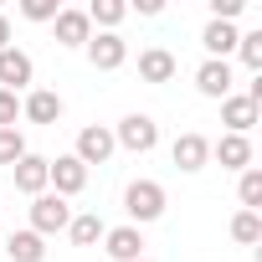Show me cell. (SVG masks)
Returning a JSON list of instances; mask_svg holds the SVG:
<instances>
[{
	"instance_id": "cell-4",
	"label": "cell",
	"mask_w": 262,
	"mask_h": 262,
	"mask_svg": "<svg viewBox=\"0 0 262 262\" xmlns=\"http://www.w3.org/2000/svg\"><path fill=\"white\" fill-rule=\"evenodd\" d=\"M47 190L62 195V201L82 195V190H88V165H82L77 155H57V160H47Z\"/></svg>"
},
{
	"instance_id": "cell-10",
	"label": "cell",
	"mask_w": 262,
	"mask_h": 262,
	"mask_svg": "<svg viewBox=\"0 0 262 262\" xmlns=\"http://www.w3.org/2000/svg\"><path fill=\"white\" fill-rule=\"evenodd\" d=\"M195 93L201 98H211V103H221V98H231L236 93V72H231V62H201L195 67Z\"/></svg>"
},
{
	"instance_id": "cell-28",
	"label": "cell",
	"mask_w": 262,
	"mask_h": 262,
	"mask_svg": "<svg viewBox=\"0 0 262 262\" xmlns=\"http://www.w3.org/2000/svg\"><path fill=\"white\" fill-rule=\"evenodd\" d=\"M128 11H139V16H149V21H155V16H165V0H134Z\"/></svg>"
},
{
	"instance_id": "cell-22",
	"label": "cell",
	"mask_w": 262,
	"mask_h": 262,
	"mask_svg": "<svg viewBox=\"0 0 262 262\" xmlns=\"http://www.w3.org/2000/svg\"><path fill=\"white\" fill-rule=\"evenodd\" d=\"M236 201H242V211H262V170L257 165L236 175Z\"/></svg>"
},
{
	"instance_id": "cell-29",
	"label": "cell",
	"mask_w": 262,
	"mask_h": 262,
	"mask_svg": "<svg viewBox=\"0 0 262 262\" xmlns=\"http://www.w3.org/2000/svg\"><path fill=\"white\" fill-rule=\"evenodd\" d=\"M0 47H11V16L0 11Z\"/></svg>"
},
{
	"instance_id": "cell-30",
	"label": "cell",
	"mask_w": 262,
	"mask_h": 262,
	"mask_svg": "<svg viewBox=\"0 0 262 262\" xmlns=\"http://www.w3.org/2000/svg\"><path fill=\"white\" fill-rule=\"evenodd\" d=\"M139 262H155V257H139Z\"/></svg>"
},
{
	"instance_id": "cell-1",
	"label": "cell",
	"mask_w": 262,
	"mask_h": 262,
	"mask_svg": "<svg viewBox=\"0 0 262 262\" xmlns=\"http://www.w3.org/2000/svg\"><path fill=\"white\" fill-rule=\"evenodd\" d=\"M170 211V195H165V185L160 180H149V175H139V180H128L123 185V216H128V226H149V221H160Z\"/></svg>"
},
{
	"instance_id": "cell-12",
	"label": "cell",
	"mask_w": 262,
	"mask_h": 262,
	"mask_svg": "<svg viewBox=\"0 0 262 262\" xmlns=\"http://www.w3.org/2000/svg\"><path fill=\"white\" fill-rule=\"evenodd\" d=\"M211 160L221 165V170H252V160H257V149H252V139L247 134H221V139H211Z\"/></svg>"
},
{
	"instance_id": "cell-3",
	"label": "cell",
	"mask_w": 262,
	"mask_h": 262,
	"mask_svg": "<svg viewBox=\"0 0 262 262\" xmlns=\"http://www.w3.org/2000/svg\"><path fill=\"white\" fill-rule=\"evenodd\" d=\"M26 226L36 231V236H57V231H67V221H72V201H62V195H52V190H41L31 206H26Z\"/></svg>"
},
{
	"instance_id": "cell-14",
	"label": "cell",
	"mask_w": 262,
	"mask_h": 262,
	"mask_svg": "<svg viewBox=\"0 0 262 262\" xmlns=\"http://www.w3.org/2000/svg\"><path fill=\"white\" fill-rule=\"evenodd\" d=\"M175 72H180V57L170 52V47H144L139 52V82H175Z\"/></svg>"
},
{
	"instance_id": "cell-18",
	"label": "cell",
	"mask_w": 262,
	"mask_h": 262,
	"mask_svg": "<svg viewBox=\"0 0 262 262\" xmlns=\"http://www.w3.org/2000/svg\"><path fill=\"white\" fill-rule=\"evenodd\" d=\"M6 257L11 262H47V236H36L31 226L6 231Z\"/></svg>"
},
{
	"instance_id": "cell-24",
	"label": "cell",
	"mask_w": 262,
	"mask_h": 262,
	"mask_svg": "<svg viewBox=\"0 0 262 262\" xmlns=\"http://www.w3.org/2000/svg\"><path fill=\"white\" fill-rule=\"evenodd\" d=\"M21 155H26V134H21V123H16V128H0V165L11 170Z\"/></svg>"
},
{
	"instance_id": "cell-25",
	"label": "cell",
	"mask_w": 262,
	"mask_h": 262,
	"mask_svg": "<svg viewBox=\"0 0 262 262\" xmlns=\"http://www.w3.org/2000/svg\"><path fill=\"white\" fill-rule=\"evenodd\" d=\"M57 11H62V0H21V16H26V21H36V26H52V21H57Z\"/></svg>"
},
{
	"instance_id": "cell-7",
	"label": "cell",
	"mask_w": 262,
	"mask_h": 262,
	"mask_svg": "<svg viewBox=\"0 0 262 262\" xmlns=\"http://www.w3.org/2000/svg\"><path fill=\"white\" fill-rule=\"evenodd\" d=\"M88 36H93L88 11H82V6H62V11H57V21H52V41H57V47H67V52H82V47H88Z\"/></svg>"
},
{
	"instance_id": "cell-15",
	"label": "cell",
	"mask_w": 262,
	"mask_h": 262,
	"mask_svg": "<svg viewBox=\"0 0 262 262\" xmlns=\"http://www.w3.org/2000/svg\"><path fill=\"white\" fill-rule=\"evenodd\" d=\"M11 180H16V190H21V195H31V201H36V195L47 190V155H31V149H26V155L11 165Z\"/></svg>"
},
{
	"instance_id": "cell-5",
	"label": "cell",
	"mask_w": 262,
	"mask_h": 262,
	"mask_svg": "<svg viewBox=\"0 0 262 262\" xmlns=\"http://www.w3.org/2000/svg\"><path fill=\"white\" fill-rule=\"evenodd\" d=\"M31 82H36V62H31V52H21V47H0V88L16 93V98H26Z\"/></svg>"
},
{
	"instance_id": "cell-20",
	"label": "cell",
	"mask_w": 262,
	"mask_h": 262,
	"mask_svg": "<svg viewBox=\"0 0 262 262\" xmlns=\"http://www.w3.org/2000/svg\"><path fill=\"white\" fill-rule=\"evenodd\" d=\"M82 11H88L93 31H118L123 16H128V0H93V6H82Z\"/></svg>"
},
{
	"instance_id": "cell-13",
	"label": "cell",
	"mask_w": 262,
	"mask_h": 262,
	"mask_svg": "<svg viewBox=\"0 0 262 262\" xmlns=\"http://www.w3.org/2000/svg\"><path fill=\"white\" fill-rule=\"evenodd\" d=\"M144 247H149V242H144V231H139V226H128V221L103 231V252H108L113 262H139V257H144Z\"/></svg>"
},
{
	"instance_id": "cell-8",
	"label": "cell",
	"mask_w": 262,
	"mask_h": 262,
	"mask_svg": "<svg viewBox=\"0 0 262 262\" xmlns=\"http://www.w3.org/2000/svg\"><path fill=\"white\" fill-rule=\"evenodd\" d=\"M82 52H88V62H93V72H118V67L128 62V41H123L118 31H93Z\"/></svg>"
},
{
	"instance_id": "cell-26",
	"label": "cell",
	"mask_w": 262,
	"mask_h": 262,
	"mask_svg": "<svg viewBox=\"0 0 262 262\" xmlns=\"http://www.w3.org/2000/svg\"><path fill=\"white\" fill-rule=\"evenodd\" d=\"M247 11V0H211V21H226V26H236V16Z\"/></svg>"
},
{
	"instance_id": "cell-23",
	"label": "cell",
	"mask_w": 262,
	"mask_h": 262,
	"mask_svg": "<svg viewBox=\"0 0 262 262\" xmlns=\"http://www.w3.org/2000/svg\"><path fill=\"white\" fill-rule=\"evenodd\" d=\"M231 57H242V67L262 77V31H242V36H236V52H231Z\"/></svg>"
},
{
	"instance_id": "cell-19",
	"label": "cell",
	"mask_w": 262,
	"mask_h": 262,
	"mask_svg": "<svg viewBox=\"0 0 262 262\" xmlns=\"http://www.w3.org/2000/svg\"><path fill=\"white\" fill-rule=\"evenodd\" d=\"M103 231H108V221L98 211H72V221H67V242L72 247H98Z\"/></svg>"
},
{
	"instance_id": "cell-9",
	"label": "cell",
	"mask_w": 262,
	"mask_h": 262,
	"mask_svg": "<svg viewBox=\"0 0 262 262\" xmlns=\"http://www.w3.org/2000/svg\"><path fill=\"white\" fill-rule=\"evenodd\" d=\"M170 160H175V170H180V175H201V170L211 165V139H206V134H195V128H185V134L170 144Z\"/></svg>"
},
{
	"instance_id": "cell-6",
	"label": "cell",
	"mask_w": 262,
	"mask_h": 262,
	"mask_svg": "<svg viewBox=\"0 0 262 262\" xmlns=\"http://www.w3.org/2000/svg\"><path fill=\"white\" fill-rule=\"evenodd\" d=\"M72 155L93 170V165H108L113 155H118V144H113V128L108 123H82L77 128V144H72Z\"/></svg>"
},
{
	"instance_id": "cell-27",
	"label": "cell",
	"mask_w": 262,
	"mask_h": 262,
	"mask_svg": "<svg viewBox=\"0 0 262 262\" xmlns=\"http://www.w3.org/2000/svg\"><path fill=\"white\" fill-rule=\"evenodd\" d=\"M16 118H21V98L0 88V128H16Z\"/></svg>"
},
{
	"instance_id": "cell-17",
	"label": "cell",
	"mask_w": 262,
	"mask_h": 262,
	"mask_svg": "<svg viewBox=\"0 0 262 262\" xmlns=\"http://www.w3.org/2000/svg\"><path fill=\"white\" fill-rule=\"evenodd\" d=\"M236 26H226V21H206V31H201V47H206V57L211 62H231V52H236Z\"/></svg>"
},
{
	"instance_id": "cell-21",
	"label": "cell",
	"mask_w": 262,
	"mask_h": 262,
	"mask_svg": "<svg viewBox=\"0 0 262 262\" xmlns=\"http://www.w3.org/2000/svg\"><path fill=\"white\" fill-rule=\"evenodd\" d=\"M231 242L236 247H257L262 242V211H236L231 216Z\"/></svg>"
},
{
	"instance_id": "cell-2",
	"label": "cell",
	"mask_w": 262,
	"mask_h": 262,
	"mask_svg": "<svg viewBox=\"0 0 262 262\" xmlns=\"http://www.w3.org/2000/svg\"><path fill=\"white\" fill-rule=\"evenodd\" d=\"M108 128H113V144L128 149V155H149V149L160 144V123H155L149 113H123V118L108 123Z\"/></svg>"
},
{
	"instance_id": "cell-11",
	"label": "cell",
	"mask_w": 262,
	"mask_h": 262,
	"mask_svg": "<svg viewBox=\"0 0 262 262\" xmlns=\"http://www.w3.org/2000/svg\"><path fill=\"white\" fill-rule=\"evenodd\" d=\"M62 113H67V103H62V93H52V88H31V93L21 98V118H26V123L52 128Z\"/></svg>"
},
{
	"instance_id": "cell-16",
	"label": "cell",
	"mask_w": 262,
	"mask_h": 262,
	"mask_svg": "<svg viewBox=\"0 0 262 262\" xmlns=\"http://www.w3.org/2000/svg\"><path fill=\"white\" fill-rule=\"evenodd\" d=\"M257 103L247 98V93H231V98H221V123H226V134H247L252 139V123H257Z\"/></svg>"
}]
</instances>
